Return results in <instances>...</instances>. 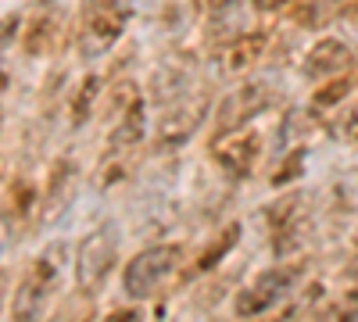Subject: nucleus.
<instances>
[{
  "mask_svg": "<svg viewBox=\"0 0 358 322\" xmlns=\"http://www.w3.org/2000/svg\"><path fill=\"white\" fill-rule=\"evenodd\" d=\"M126 25H129V8L122 0H83L79 29H76L79 57L94 61V57L108 54L118 43V36L126 33Z\"/></svg>",
  "mask_w": 358,
  "mask_h": 322,
  "instance_id": "1",
  "label": "nucleus"
},
{
  "mask_svg": "<svg viewBox=\"0 0 358 322\" xmlns=\"http://www.w3.org/2000/svg\"><path fill=\"white\" fill-rule=\"evenodd\" d=\"M57 254H62V247H50L47 254L33 258L25 265L15 294L8 301V322H43V308L57 283V265H62Z\"/></svg>",
  "mask_w": 358,
  "mask_h": 322,
  "instance_id": "2",
  "label": "nucleus"
},
{
  "mask_svg": "<svg viewBox=\"0 0 358 322\" xmlns=\"http://www.w3.org/2000/svg\"><path fill=\"white\" fill-rule=\"evenodd\" d=\"M183 265V244H151L133 254L122 269V290L133 301H151L162 283Z\"/></svg>",
  "mask_w": 358,
  "mask_h": 322,
  "instance_id": "3",
  "label": "nucleus"
},
{
  "mask_svg": "<svg viewBox=\"0 0 358 322\" xmlns=\"http://www.w3.org/2000/svg\"><path fill=\"white\" fill-rule=\"evenodd\" d=\"M115 261H118V229H115V222H101V226L90 229L76 247V261H72L76 286L83 294H97L108 283Z\"/></svg>",
  "mask_w": 358,
  "mask_h": 322,
  "instance_id": "4",
  "label": "nucleus"
},
{
  "mask_svg": "<svg viewBox=\"0 0 358 322\" xmlns=\"http://www.w3.org/2000/svg\"><path fill=\"white\" fill-rule=\"evenodd\" d=\"M301 261H290V265H268L262 269L251 283H244L233 298V312L236 319H262L265 312H273L290 290L301 279Z\"/></svg>",
  "mask_w": 358,
  "mask_h": 322,
  "instance_id": "5",
  "label": "nucleus"
},
{
  "mask_svg": "<svg viewBox=\"0 0 358 322\" xmlns=\"http://www.w3.org/2000/svg\"><path fill=\"white\" fill-rule=\"evenodd\" d=\"M208 111H212V97H208V90L176 94L165 104V111L158 115V147H179V143L194 140V133L208 119Z\"/></svg>",
  "mask_w": 358,
  "mask_h": 322,
  "instance_id": "6",
  "label": "nucleus"
},
{
  "mask_svg": "<svg viewBox=\"0 0 358 322\" xmlns=\"http://www.w3.org/2000/svg\"><path fill=\"white\" fill-rule=\"evenodd\" d=\"M273 86H268L265 79H244L236 90H229L219 108H215V136L222 133H236L244 129L248 122H255L262 111H268V104H273Z\"/></svg>",
  "mask_w": 358,
  "mask_h": 322,
  "instance_id": "7",
  "label": "nucleus"
},
{
  "mask_svg": "<svg viewBox=\"0 0 358 322\" xmlns=\"http://www.w3.org/2000/svg\"><path fill=\"white\" fill-rule=\"evenodd\" d=\"M265 222H268V244H273V251L280 258L297 254L301 251V237H305V193L301 190L280 193L265 208Z\"/></svg>",
  "mask_w": 358,
  "mask_h": 322,
  "instance_id": "8",
  "label": "nucleus"
},
{
  "mask_svg": "<svg viewBox=\"0 0 358 322\" xmlns=\"http://www.w3.org/2000/svg\"><path fill=\"white\" fill-rule=\"evenodd\" d=\"M76 186H79V165L72 154H62L50 161V172H47V183L40 190V212H36V222L40 226H54L62 222L65 212L72 208L76 200Z\"/></svg>",
  "mask_w": 358,
  "mask_h": 322,
  "instance_id": "9",
  "label": "nucleus"
},
{
  "mask_svg": "<svg viewBox=\"0 0 358 322\" xmlns=\"http://www.w3.org/2000/svg\"><path fill=\"white\" fill-rule=\"evenodd\" d=\"M212 158L222 172H229L233 180H248L258 165V154H262V136L255 129H236V133H222V136H212Z\"/></svg>",
  "mask_w": 358,
  "mask_h": 322,
  "instance_id": "10",
  "label": "nucleus"
},
{
  "mask_svg": "<svg viewBox=\"0 0 358 322\" xmlns=\"http://www.w3.org/2000/svg\"><path fill=\"white\" fill-rule=\"evenodd\" d=\"M351 61H355V54H351V47H348L344 40L322 36V40H315V43L305 50L301 68H305V75H308L312 82H326V79H337V75L351 72Z\"/></svg>",
  "mask_w": 358,
  "mask_h": 322,
  "instance_id": "11",
  "label": "nucleus"
},
{
  "mask_svg": "<svg viewBox=\"0 0 358 322\" xmlns=\"http://www.w3.org/2000/svg\"><path fill=\"white\" fill-rule=\"evenodd\" d=\"M265 47H268V33H265V29L233 36V40L219 50V72H222L226 79H241L244 72H251V68L262 61Z\"/></svg>",
  "mask_w": 358,
  "mask_h": 322,
  "instance_id": "12",
  "label": "nucleus"
},
{
  "mask_svg": "<svg viewBox=\"0 0 358 322\" xmlns=\"http://www.w3.org/2000/svg\"><path fill=\"white\" fill-rule=\"evenodd\" d=\"M62 29H65V15L57 8H40L22 29V50L29 57H43L50 50H57L62 43Z\"/></svg>",
  "mask_w": 358,
  "mask_h": 322,
  "instance_id": "13",
  "label": "nucleus"
},
{
  "mask_svg": "<svg viewBox=\"0 0 358 322\" xmlns=\"http://www.w3.org/2000/svg\"><path fill=\"white\" fill-rule=\"evenodd\" d=\"M101 101H104V79L97 72H86L83 82L76 86V94H72V104H69V126L83 129L101 111Z\"/></svg>",
  "mask_w": 358,
  "mask_h": 322,
  "instance_id": "14",
  "label": "nucleus"
},
{
  "mask_svg": "<svg viewBox=\"0 0 358 322\" xmlns=\"http://www.w3.org/2000/svg\"><path fill=\"white\" fill-rule=\"evenodd\" d=\"M140 158V147H104L101 161H97V175H94V183L101 190H111L118 183H126L129 180V172Z\"/></svg>",
  "mask_w": 358,
  "mask_h": 322,
  "instance_id": "15",
  "label": "nucleus"
},
{
  "mask_svg": "<svg viewBox=\"0 0 358 322\" xmlns=\"http://www.w3.org/2000/svg\"><path fill=\"white\" fill-rule=\"evenodd\" d=\"M143 104V94H140V86L133 79H115L108 82V90H104V101H101V119H108L111 126L122 119V115H129L133 108Z\"/></svg>",
  "mask_w": 358,
  "mask_h": 322,
  "instance_id": "16",
  "label": "nucleus"
},
{
  "mask_svg": "<svg viewBox=\"0 0 358 322\" xmlns=\"http://www.w3.org/2000/svg\"><path fill=\"white\" fill-rule=\"evenodd\" d=\"M241 233H244V229H241V222H226V226L215 233V237L201 247V254L194 258V269H190V272H194V276H201V272H212V269L219 265V261H222V258H226L236 244H241Z\"/></svg>",
  "mask_w": 358,
  "mask_h": 322,
  "instance_id": "17",
  "label": "nucleus"
},
{
  "mask_svg": "<svg viewBox=\"0 0 358 322\" xmlns=\"http://www.w3.org/2000/svg\"><path fill=\"white\" fill-rule=\"evenodd\" d=\"M40 212V190L33 186V180L25 175H15L8 183V200H4V222H25L29 215Z\"/></svg>",
  "mask_w": 358,
  "mask_h": 322,
  "instance_id": "18",
  "label": "nucleus"
},
{
  "mask_svg": "<svg viewBox=\"0 0 358 322\" xmlns=\"http://www.w3.org/2000/svg\"><path fill=\"white\" fill-rule=\"evenodd\" d=\"M143 136H147V108L140 104V108H133L129 115H122V119L111 126L108 147H140Z\"/></svg>",
  "mask_w": 358,
  "mask_h": 322,
  "instance_id": "19",
  "label": "nucleus"
},
{
  "mask_svg": "<svg viewBox=\"0 0 358 322\" xmlns=\"http://www.w3.org/2000/svg\"><path fill=\"white\" fill-rule=\"evenodd\" d=\"M355 86H358V75L355 72H344L337 79H326L315 86V94H312V108H337L341 101H348L355 94Z\"/></svg>",
  "mask_w": 358,
  "mask_h": 322,
  "instance_id": "20",
  "label": "nucleus"
},
{
  "mask_svg": "<svg viewBox=\"0 0 358 322\" xmlns=\"http://www.w3.org/2000/svg\"><path fill=\"white\" fill-rule=\"evenodd\" d=\"M312 322H358V286H348L334 301H326Z\"/></svg>",
  "mask_w": 358,
  "mask_h": 322,
  "instance_id": "21",
  "label": "nucleus"
},
{
  "mask_svg": "<svg viewBox=\"0 0 358 322\" xmlns=\"http://www.w3.org/2000/svg\"><path fill=\"white\" fill-rule=\"evenodd\" d=\"M305 147H294L283 161H280V168L273 172V175H268V183H273L276 190H283V186H290V183H297V180H301V172H305Z\"/></svg>",
  "mask_w": 358,
  "mask_h": 322,
  "instance_id": "22",
  "label": "nucleus"
},
{
  "mask_svg": "<svg viewBox=\"0 0 358 322\" xmlns=\"http://www.w3.org/2000/svg\"><path fill=\"white\" fill-rule=\"evenodd\" d=\"M90 308H94V294H79L76 298H65L62 308H57L47 322H90Z\"/></svg>",
  "mask_w": 358,
  "mask_h": 322,
  "instance_id": "23",
  "label": "nucleus"
},
{
  "mask_svg": "<svg viewBox=\"0 0 358 322\" xmlns=\"http://www.w3.org/2000/svg\"><path fill=\"white\" fill-rule=\"evenodd\" d=\"M348 4H351V0H312V8H315V18H319V25L334 22V18H344Z\"/></svg>",
  "mask_w": 358,
  "mask_h": 322,
  "instance_id": "24",
  "label": "nucleus"
},
{
  "mask_svg": "<svg viewBox=\"0 0 358 322\" xmlns=\"http://www.w3.org/2000/svg\"><path fill=\"white\" fill-rule=\"evenodd\" d=\"M101 322H143V312H140L136 305H129V308H111Z\"/></svg>",
  "mask_w": 358,
  "mask_h": 322,
  "instance_id": "25",
  "label": "nucleus"
},
{
  "mask_svg": "<svg viewBox=\"0 0 358 322\" xmlns=\"http://www.w3.org/2000/svg\"><path fill=\"white\" fill-rule=\"evenodd\" d=\"M294 4H297V0H251V8L258 15H280V11H287Z\"/></svg>",
  "mask_w": 358,
  "mask_h": 322,
  "instance_id": "26",
  "label": "nucleus"
},
{
  "mask_svg": "<svg viewBox=\"0 0 358 322\" xmlns=\"http://www.w3.org/2000/svg\"><path fill=\"white\" fill-rule=\"evenodd\" d=\"M344 22L355 29V33H358V0H351V4H348V11H344Z\"/></svg>",
  "mask_w": 358,
  "mask_h": 322,
  "instance_id": "27",
  "label": "nucleus"
},
{
  "mask_svg": "<svg viewBox=\"0 0 358 322\" xmlns=\"http://www.w3.org/2000/svg\"><path fill=\"white\" fill-rule=\"evenodd\" d=\"M222 4H226V0H194V8H197V11H219Z\"/></svg>",
  "mask_w": 358,
  "mask_h": 322,
  "instance_id": "28",
  "label": "nucleus"
},
{
  "mask_svg": "<svg viewBox=\"0 0 358 322\" xmlns=\"http://www.w3.org/2000/svg\"><path fill=\"white\" fill-rule=\"evenodd\" d=\"M15 25H18V15H8V22H4V47H11V33H15Z\"/></svg>",
  "mask_w": 358,
  "mask_h": 322,
  "instance_id": "29",
  "label": "nucleus"
},
{
  "mask_svg": "<svg viewBox=\"0 0 358 322\" xmlns=\"http://www.w3.org/2000/svg\"><path fill=\"white\" fill-rule=\"evenodd\" d=\"M244 322H280V319H265V315H262V319H244Z\"/></svg>",
  "mask_w": 358,
  "mask_h": 322,
  "instance_id": "30",
  "label": "nucleus"
}]
</instances>
